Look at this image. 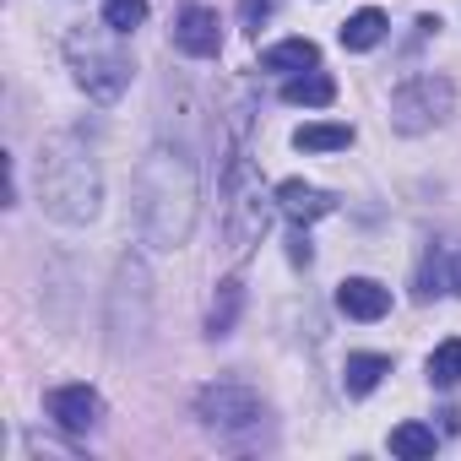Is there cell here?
Masks as SVG:
<instances>
[{
  "label": "cell",
  "instance_id": "4fadbf2b",
  "mask_svg": "<svg viewBox=\"0 0 461 461\" xmlns=\"http://www.w3.org/2000/svg\"><path fill=\"white\" fill-rule=\"evenodd\" d=\"M385 375H391V358H385V353H348V364H342L348 396H369Z\"/></svg>",
  "mask_w": 461,
  "mask_h": 461
},
{
  "label": "cell",
  "instance_id": "9c48e42d",
  "mask_svg": "<svg viewBox=\"0 0 461 461\" xmlns=\"http://www.w3.org/2000/svg\"><path fill=\"white\" fill-rule=\"evenodd\" d=\"M50 418L66 429V434H87L93 423H98V391L93 385H60V391H50Z\"/></svg>",
  "mask_w": 461,
  "mask_h": 461
},
{
  "label": "cell",
  "instance_id": "7c38bea8",
  "mask_svg": "<svg viewBox=\"0 0 461 461\" xmlns=\"http://www.w3.org/2000/svg\"><path fill=\"white\" fill-rule=\"evenodd\" d=\"M283 104H294V109H326V104H337V82H331L326 71L288 77V82H283Z\"/></svg>",
  "mask_w": 461,
  "mask_h": 461
},
{
  "label": "cell",
  "instance_id": "6da1fadb",
  "mask_svg": "<svg viewBox=\"0 0 461 461\" xmlns=\"http://www.w3.org/2000/svg\"><path fill=\"white\" fill-rule=\"evenodd\" d=\"M201 212V179L195 163L179 147H152L136 168V217L152 250H179Z\"/></svg>",
  "mask_w": 461,
  "mask_h": 461
},
{
  "label": "cell",
  "instance_id": "5bb4252c",
  "mask_svg": "<svg viewBox=\"0 0 461 461\" xmlns=\"http://www.w3.org/2000/svg\"><path fill=\"white\" fill-rule=\"evenodd\" d=\"M385 12H375V6H364V12H353L348 23H342V50H353V55H364V50H375L380 39H385Z\"/></svg>",
  "mask_w": 461,
  "mask_h": 461
},
{
  "label": "cell",
  "instance_id": "603a6c76",
  "mask_svg": "<svg viewBox=\"0 0 461 461\" xmlns=\"http://www.w3.org/2000/svg\"><path fill=\"white\" fill-rule=\"evenodd\" d=\"M439 418H445V434H461V412H456V407H445Z\"/></svg>",
  "mask_w": 461,
  "mask_h": 461
},
{
  "label": "cell",
  "instance_id": "7a4b0ae2",
  "mask_svg": "<svg viewBox=\"0 0 461 461\" xmlns=\"http://www.w3.org/2000/svg\"><path fill=\"white\" fill-rule=\"evenodd\" d=\"M39 201L55 222H93L98 201H104V179H98V158L82 136L60 131L44 141L39 152Z\"/></svg>",
  "mask_w": 461,
  "mask_h": 461
},
{
  "label": "cell",
  "instance_id": "8992f818",
  "mask_svg": "<svg viewBox=\"0 0 461 461\" xmlns=\"http://www.w3.org/2000/svg\"><path fill=\"white\" fill-rule=\"evenodd\" d=\"M195 418H201L206 429H217V434H245V429H256L267 412H261V396H256L250 385L217 380V385H206V391L195 396Z\"/></svg>",
  "mask_w": 461,
  "mask_h": 461
},
{
  "label": "cell",
  "instance_id": "ffe728a7",
  "mask_svg": "<svg viewBox=\"0 0 461 461\" xmlns=\"http://www.w3.org/2000/svg\"><path fill=\"white\" fill-rule=\"evenodd\" d=\"M104 23L114 33H136L147 23V0H104Z\"/></svg>",
  "mask_w": 461,
  "mask_h": 461
},
{
  "label": "cell",
  "instance_id": "30bf717a",
  "mask_svg": "<svg viewBox=\"0 0 461 461\" xmlns=\"http://www.w3.org/2000/svg\"><path fill=\"white\" fill-rule=\"evenodd\" d=\"M337 310L348 321H385L391 315V288H380L375 277H348L337 288Z\"/></svg>",
  "mask_w": 461,
  "mask_h": 461
},
{
  "label": "cell",
  "instance_id": "ac0fdd59",
  "mask_svg": "<svg viewBox=\"0 0 461 461\" xmlns=\"http://www.w3.org/2000/svg\"><path fill=\"white\" fill-rule=\"evenodd\" d=\"M434 429L429 423H396L391 429V456H402V461H423V456H434Z\"/></svg>",
  "mask_w": 461,
  "mask_h": 461
},
{
  "label": "cell",
  "instance_id": "e0dca14e",
  "mask_svg": "<svg viewBox=\"0 0 461 461\" xmlns=\"http://www.w3.org/2000/svg\"><path fill=\"white\" fill-rule=\"evenodd\" d=\"M240 310H245L240 277L217 283V299H212V315H206V337H228V331H234V321H240Z\"/></svg>",
  "mask_w": 461,
  "mask_h": 461
},
{
  "label": "cell",
  "instance_id": "8fae6325",
  "mask_svg": "<svg viewBox=\"0 0 461 461\" xmlns=\"http://www.w3.org/2000/svg\"><path fill=\"white\" fill-rule=\"evenodd\" d=\"M321 66V50L310 39H283L272 50H261V71H277V77H299V71H315Z\"/></svg>",
  "mask_w": 461,
  "mask_h": 461
},
{
  "label": "cell",
  "instance_id": "9a60e30c",
  "mask_svg": "<svg viewBox=\"0 0 461 461\" xmlns=\"http://www.w3.org/2000/svg\"><path fill=\"white\" fill-rule=\"evenodd\" d=\"M294 147H299V152H342V147H353V125H342V120L299 125V131H294Z\"/></svg>",
  "mask_w": 461,
  "mask_h": 461
},
{
  "label": "cell",
  "instance_id": "277c9868",
  "mask_svg": "<svg viewBox=\"0 0 461 461\" xmlns=\"http://www.w3.org/2000/svg\"><path fill=\"white\" fill-rule=\"evenodd\" d=\"M120 39H125V33H114L109 23H104V28H71V33H66L71 77H77V87H82L93 104H120V93L131 87V55H125Z\"/></svg>",
  "mask_w": 461,
  "mask_h": 461
},
{
  "label": "cell",
  "instance_id": "52a82bcc",
  "mask_svg": "<svg viewBox=\"0 0 461 461\" xmlns=\"http://www.w3.org/2000/svg\"><path fill=\"white\" fill-rule=\"evenodd\" d=\"M174 50L190 55V60H212V55H222V23H217V12H206V6H185V12L174 17Z\"/></svg>",
  "mask_w": 461,
  "mask_h": 461
},
{
  "label": "cell",
  "instance_id": "7402d4cb",
  "mask_svg": "<svg viewBox=\"0 0 461 461\" xmlns=\"http://www.w3.org/2000/svg\"><path fill=\"white\" fill-rule=\"evenodd\" d=\"M240 17H245L250 33H261V23L272 17V0H240Z\"/></svg>",
  "mask_w": 461,
  "mask_h": 461
},
{
  "label": "cell",
  "instance_id": "44dd1931",
  "mask_svg": "<svg viewBox=\"0 0 461 461\" xmlns=\"http://www.w3.org/2000/svg\"><path fill=\"white\" fill-rule=\"evenodd\" d=\"M310 256H315V250H310V228L294 222V234H288V261H294V267H310Z\"/></svg>",
  "mask_w": 461,
  "mask_h": 461
},
{
  "label": "cell",
  "instance_id": "3957f363",
  "mask_svg": "<svg viewBox=\"0 0 461 461\" xmlns=\"http://www.w3.org/2000/svg\"><path fill=\"white\" fill-rule=\"evenodd\" d=\"M272 212H277V190H267L261 168L250 158H228V168H222V240H228V250L250 256L267 240Z\"/></svg>",
  "mask_w": 461,
  "mask_h": 461
},
{
  "label": "cell",
  "instance_id": "d6986e66",
  "mask_svg": "<svg viewBox=\"0 0 461 461\" xmlns=\"http://www.w3.org/2000/svg\"><path fill=\"white\" fill-rule=\"evenodd\" d=\"M429 380H434L439 391L461 385V337H450V342H439V348L429 353Z\"/></svg>",
  "mask_w": 461,
  "mask_h": 461
},
{
  "label": "cell",
  "instance_id": "ba28073f",
  "mask_svg": "<svg viewBox=\"0 0 461 461\" xmlns=\"http://www.w3.org/2000/svg\"><path fill=\"white\" fill-rule=\"evenodd\" d=\"M277 212H283L288 222L310 228V222H321V217L337 212V195H326L321 185H304V179H283V185H277Z\"/></svg>",
  "mask_w": 461,
  "mask_h": 461
},
{
  "label": "cell",
  "instance_id": "5b68a950",
  "mask_svg": "<svg viewBox=\"0 0 461 461\" xmlns=\"http://www.w3.org/2000/svg\"><path fill=\"white\" fill-rule=\"evenodd\" d=\"M450 104H456V93H450L445 77H407V82L391 93V125H396L402 136H418V131L439 125V120L450 114Z\"/></svg>",
  "mask_w": 461,
  "mask_h": 461
},
{
  "label": "cell",
  "instance_id": "2e32d148",
  "mask_svg": "<svg viewBox=\"0 0 461 461\" xmlns=\"http://www.w3.org/2000/svg\"><path fill=\"white\" fill-rule=\"evenodd\" d=\"M450 267H456V245H429V256L418 267V299L450 294Z\"/></svg>",
  "mask_w": 461,
  "mask_h": 461
}]
</instances>
